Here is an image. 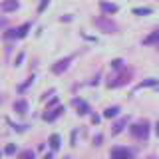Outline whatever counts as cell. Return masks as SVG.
<instances>
[{"instance_id": "obj_1", "label": "cell", "mask_w": 159, "mask_h": 159, "mask_svg": "<svg viewBox=\"0 0 159 159\" xmlns=\"http://www.w3.org/2000/svg\"><path fill=\"white\" fill-rule=\"evenodd\" d=\"M93 24L102 30V32H107V34H113L117 32V24L113 22V20H109L106 16H99V18H93Z\"/></svg>"}, {"instance_id": "obj_2", "label": "cell", "mask_w": 159, "mask_h": 159, "mask_svg": "<svg viewBox=\"0 0 159 159\" xmlns=\"http://www.w3.org/2000/svg\"><path fill=\"white\" fill-rule=\"evenodd\" d=\"M129 131H131V135H133V137H137V139H145V137L149 135V125H147V123H135V125L129 127Z\"/></svg>"}, {"instance_id": "obj_3", "label": "cell", "mask_w": 159, "mask_h": 159, "mask_svg": "<svg viewBox=\"0 0 159 159\" xmlns=\"http://www.w3.org/2000/svg\"><path fill=\"white\" fill-rule=\"evenodd\" d=\"M111 157L113 159H133V151H129L127 147H113Z\"/></svg>"}, {"instance_id": "obj_4", "label": "cell", "mask_w": 159, "mask_h": 159, "mask_svg": "<svg viewBox=\"0 0 159 159\" xmlns=\"http://www.w3.org/2000/svg\"><path fill=\"white\" fill-rule=\"evenodd\" d=\"M28 30H30V22H26L24 26H20L16 30H10V32H6L4 36H6V38H24L28 34Z\"/></svg>"}, {"instance_id": "obj_5", "label": "cell", "mask_w": 159, "mask_h": 159, "mask_svg": "<svg viewBox=\"0 0 159 159\" xmlns=\"http://www.w3.org/2000/svg\"><path fill=\"white\" fill-rule=\"evenodd\" d=\"M129 78H131V72H123V74H119V76L113 80V82H109L107 86H109V88H119V86H123V84H127Z\"/></svg>"}, {"instance_id": "obj_6", "label": "cell", "mask_w": 159, "mask_h": 159, "mask_svg": "<svg viewBox=\"0 0 159 159\" xmlns=\"http://www.w3.org/2000/svg\"><path fill=\"white\" fill-rule=\"evenodd\" d=\"M70 62H72V56H68V58L60 60V62H56V64L52 66V72H54V74H62L64 70H66V68L70 66Z\"/></svg>"}, {"instance_id": "obj_7", "label": "cell", "mask_w": 159, "mask_h": 159, "mask_svg": "<svg viewBox=\"0 0 159 159\" xmlns=\"http://www.w3.org/2000/svg\"><path fill=\"white\" fill-rule=\"evenodd\" d=\"M14 111L20 113V116H24V113L28 111V102H26V99H18V102H14Z\"/></svg>"}, {"instance_id": "obj_8", "label": "cell", "mask_w": 159, "mask_h": 159, "mask_svg": "<svg viewBox=\"0 0 159 159\" xmlns=\"http://www.w3.org/2000/svg\"><path fill=\"white\" fill-rule=\"evenodd\" d=\"M0 8H2L4 12H14V10L18 8V0H4V2L0 4Z\"/></svg>"}, {"instance_id": "obj_9", "label": "cell", "mask_w": 159, "mask_h": 159, "mask_svg": "<svg viewBox=\"0 0 159 159\" xmlns=\"http://www.w3.org/2000/svg\"><path fill=\"white\" fill-rule=\"evenodd\" d=\"M99 8L103 10V12H107V14H113V12H117V6L116 4H109V2H99Z\"/></svg>"}, {"instance_id": "obj_10", "label": "cell", "mask_w": 159, "mask_h": 159, "mask_svg": "<svg viewBox=\"0 0 159 159\" xmlns=\"http://www.w3.org/2000/svg\"><path fill=\"white\" fill-rule=\"evenodd\" d=\"M74 106L80 109V113H88V111H89L88 103H86V102H82V99H74Z\"/></svg>"}, {"instance_id": "obj_11", "label": "cell", "mask_w": 159, "mask_h": 159, "mask_svg": "<svg viewBox=\"0 0 159 159\" xmlns=\"http://www.w3.org/2000/svg\"><path fill=\"white\" fill-rule=\"evenodd\" d=\"M60 113H62V107H58V109H54V113H46V116H44V119H46V121H52V119H56Z\"/></svg>"}, {"instance_id": "obj_12", "label": "cell", "mask_w": 159, "mask_h": 159, "mask_svg": "<svg viewBox=\"0 0 159 159\" xmlns=\"http://www.w3.org/2000/svg\"><path fill=\"white\" fill-rule=\"evenodd\" d=\"M117 113H119V107H117V106L106 109V117H113V116H117Z\"/></svg>"}, {"instance_id": "obj_13", "label": "cell", "mask_w": 159, "mask_h": 159, "mask_svg": "<svg viewBox=\"0 0 159 159\" xmlns=\"http://www.w3.org/2000/svg\"><path fill=\"white\" fill-rule=\"evenodd\" d=\"M50 145H52V149H58L60 147V135H52V137H50Z\"/></svg>"}, {"instance_id": "obj_14", "label": "cell", "mask_w": 159, "mask_h": 159, "mask_svg": "<svg viewBox=\"0 0 159 159\" xmlns=\"http://www.w3.org/2000/svg\"><path fill=\"white\" fill-rule=\"evenodd\" d=\"M125 121H127V119H125V117H123V119H121V121H119V123H117V125H113V133H119V131H121V129H123V125H125Z\"/></svg>"}, {"instance_id": "obj_15", "label": "cell", "mask_w": 159, "mask_h": 159, "mask_svg": "<svg viewBox=\"0 0 159 159\" xmlns=\"http://www.w3.org/2000/svg\"><path fill=\"white\" fill-rule=\"evenodd\" d=\"M153 10L151 8H135L133 10V14H139V16H141V14H151Z\"/></svg>"}, {"instance_id": "obj_16", "label": "cell", "mask_w": 159, "mask_h": 159, "mask_svg": "<svg viewBox=\"0 0 159 159\" xmlns=\"http://www.w3.org/2000/svg\"><path fill=\"white\" fill-rule=\"evenodd\" d=\"M155 40H159V30H157L155 34H151L149 38H145V44H151V42H155Z\"/></svg>"}, {"instance_id": "obj_17", "label": "cell", "mask_w": 159, "mask_h": 159, "mask_svg": "<svg viewBox=\"0 0 159 159\" xmlns=\"http://www.w3.org/2000/svg\"><path fill=\"white\" fill-rule=\"evenodd\" d=\"M20 159H34V151H24V153H20Z\"/></svg>"}, {"instance_id": "obj_18", "label": "cell", "mask_w": 159, "mask_h": 159, "mask_svg": "<svg viewBox=\"0 0 159 159\" xmlns=\"http://www.w3.org/2000/svg\"><path fill=\"white\" fill-rule=\"evenodd\" d=\"M32 80H34V78H28V80H26V84H22V86H18V92H24V89H26V88L30 86V84H32Z\"/></svg>"}, {"instance_id": "obj_19", "label": "cell", "mask_w": 159, "mask_h": 159, "mask_svg": "<svg viewBox=\"0 0 159 159\" xmlns=\"http://www.w3.org/2000/svg\"><path fill=\"white\" fill-rule=\"evenodd\" d=\"M155 84H157V80H147V82L139 84V88H145V86H155Z\"/></svg>"}, {"instance_id": "obj_20", "label": "cell", "mask_w": 159, "mask_h": 159, "mask_svg": "<svg viewBox=\"0 0 159 159\" xmlns=\"http://www.w3.org/2000/svg\"><path fill=\"white\" fill-rule=\"evenodd\" d=\"M48 2H50V0H42V2H40V6H38V12H44L46 6H48Z\"/></svg>"}, {"instance_id": "obj_21", "label": "cell", "mask_w": 159, "mask_h": 159, "mask_svg": "<svg viewBox=\"0 0 159 159\" xmlns=\"http://www.w3.org/2000/svg\"><path fill=\"white\" fill-rule=\"evenodd\" d=\"M121 64H123V60H113L111 66H113V68H121Z\"/></svg>"}, {"instance_id": "obj_22", "label": "cell", "mask_w": 159, "mask_h": 159, "mask_svg": "<svg viewBox=\"0 0 159 159\" xmlns=\"http://www.w3.org/2000/svg\"><path fill=\"white\" fill-rule=\"evenodd\" d=\"M14 151H16V147H14V145H8V147H6V153H8V155H12Z\"/></svg>"}, {"instance_id": "obj_23", "label": "cell", "mask_w": 159, "mask_h": 159, "mask_svg": "<svg viewBox=\"0 0 159 159\" xmlns=\"http://www.w3.org/2000/svg\"><path fill=\"white\" fill-rule=\"evenodd\" d=\"M4 24H6V20H4V18H0V28H2Z\"/></svg>"}, {"instance_id": "obj_24", "label": "cell", "mask_w": 159, "mask_h": 159, "mask_svg": "<svg viewBox=\"0 0 159 159\" xmlns=\"http://www.w3.org/2000/svg\"><path fill=\"white\" fill-rule=\"evenodd\" d=\"M157 133H159V125H157Z\"/></svg>"}, {"instance_id": "obj_25", "label": "cell", "mask_w": 159, "mask_h": 159, "mask_svg": "<svg viewBox=\"0 0 159 159\" xmlns=\"http://www.w3.org/2000/svg\"><path fill=\"white\" fill-rule=\"evenodd\" d=\"M149 159H155V157H149Z\"/></svg>"}, {"instance_id": "obj_26", "label": "cell", "mask_w": 159, "mask_h": 159, "mask_svg": "<svg viewBox=\"0 0 159 159\" xmlns=\"http://www.w3.org/2000/svg\"><path fill=\"white\" fill-rule=\"evenodd\" d=\"M0 155H2V153H0Z\"/></svg>"}]
</instances>
